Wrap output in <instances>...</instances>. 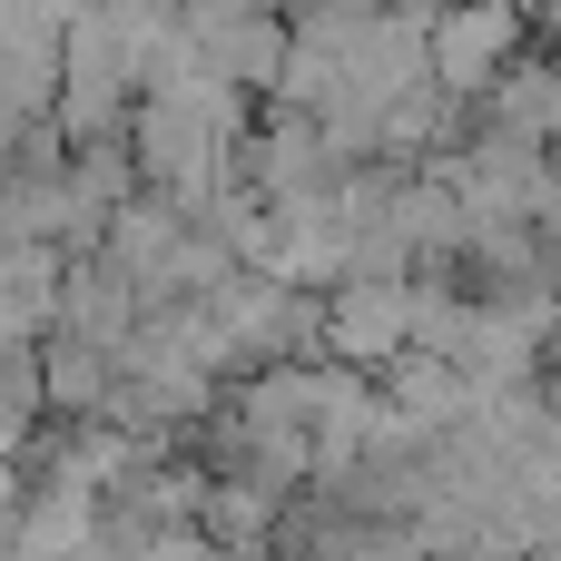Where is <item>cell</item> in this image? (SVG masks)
Listing matches in <instances>:
<instances>
[{
  "instance_id": "6da1fadb",
  "label": "cell",
  "mask_w": 561,
  "mask_h": 561,
  "mask_svg": "<svg viewBox=\"0 0 561 561\" xmlns=\"http://www.w3.org/2000/svg\"><path fill=\"white\" fill-rule=\"evenodd\" d=\"M513 49H523V0H434L424 20V69L454 99H483Z\"/></svg>"
},
{
  "instance_id": "7a4b0ae2",
  "label": "cell",
  "mask_w": 561,
  "mask_h": 561,
  "mask_svg": "<svg viewBox=\"0 0 561 561\" xmlns=\"http://www.w3.org/2000/svg\"><path fill=\"white\" fill-rule=\"evenodd\" d=\"M414 345V276H335L325 286V355L335 365H394Z\"/></svg>"
},
{
  "instance_id": "3957f363",
  "label": "cell",
  "mask_w": 561,
  "mask_h": 561,
  "mask_svg": "<svg viewBox=\"0 0 561 561\" xmlns=\"http://www.w3.org/2000/svg\"><path fill=\"white\" fill-rule=\"evenodd\" d=\"M306 10H385V0H306Z\"/></svg>"
}]
</instances>
